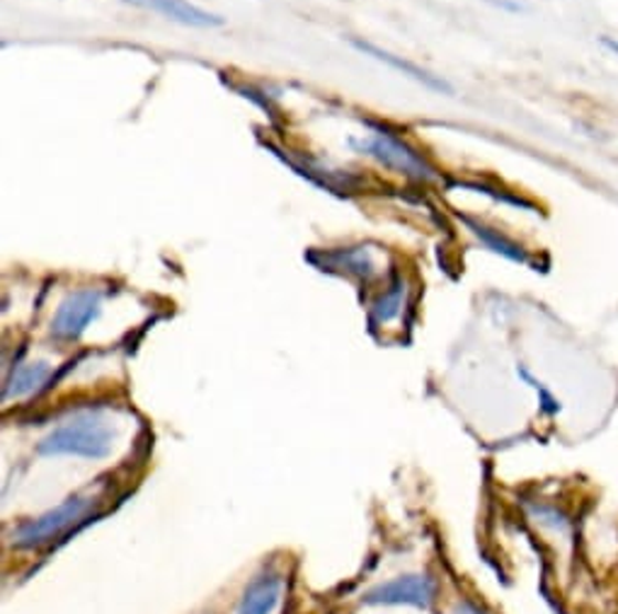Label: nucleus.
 <instances>
[{"mask_svg":"<svg viewBox=\"0 0 618 614\" xmlns=\"http://www.w3.org/2000/svg\"><path fill=\"white\" fill-rule=\"evenodd\" d=\"M117 441V426L105 409H81L54 426L42 441V455L107 457Z\"/></svg>","mask_w":618,"mask_h":614,"instance_id":"obj_1","label":"nucleus"},{"mask_svg":"<svg viewBox=\"0 0 618 614\" xmlns=\"http://www.w3.org/2000/svg\"><path fill=\"white\" fill-rule=\"evenodd\" d=\"M105 496H107L105 484L71 496L54 510L44 513V516H40L36 520L20 525V528L12 532V545L20 549H40L49 542L58 540V537H64L71 528H76L78 523L88 518L95 508H100Z\"/></svg>","mask_w":618,"mask_h":614,"instance_id":"obj_2","label":"nucleus"},{"mask_svg":"<svg viewBox=\"0 0 618 614\" xmlns=\"http://www.w3.org/2000/svg\"><path fill=\"white\" fill-rule=\"evenodd\" d=\"M350 143H352V148L360 150V153L379 160L381 165H386L395 172L407 174V177H413V180L435 177V172H431V168L423 160V155H417L411 146L398 141V138L391 133L379 131V133H371L369 138H362V141H354L352 138Z\"/></svg>","mask_w":618,"mask_h":614,"instance_id":"obj_3","label":"nucleus"},{"mask_svg":"<svg viewBox=\"0 0 618 614\" xmlns=\"http://www.w3.org/2000/svg\"><path fill=\"white\" fill-rule=\"evenodd\" d=\"M103 312V293L95 288H83V291L71 293L64 303L58 305L52 320V334L58 342H76L83 332L100 317Z\"/></svg>","mask_w":618,"mask_h":614,"instance_id":"obj_4","label":"nucleus"},{"mask_svg":"<svg viewBox=\"0 0 618 614\" xmlns=\"http://www.w3.org/2000/svg\"><path fill=\"white\" fill-rule=\"evenodd\" d=\"M437 595V583L423 573H407L398 575L388 583H383L374 591L366 593V603L379 605H415V607H431Z\"/></svg>","mask_w":618,"mask_h":614,"instance_id":"obj_5","label":"nucleus"},{"mask_svg":"<svg viewBox=\"0 0 618 614\" xmlns=\"http://www.w3.org/2000/svg\"><path fill=\"white\" fill-rule=\"evenodd\" d=\"M284 595V575L265 569L243 591L236 614H275Z\"/></svg>","mask_w":618,"mask_h":614,"instance_id":"obj_6","label":"nucleus"},{"mask_svg":"<svg viewBox=\"0 0 618 614\" xmlns=\"http://www.w3.org/2000/svg\"><path fill=\"white\" fill-rule=\"evenodd\" d=\"M124 3L160 12L163 18L188 24V28H221L224 24V18L202 10L200 6L190 3V0H124Z\"/></svg>","mask_w":618,"mask_h":614,"instance_id":"obj_7","label":"nucleus"},{"mask_svg":"<svg viewBox=\"0 0 618 614\" xmlns=\"http://www.w3.org/2000/svg\"><path fill=\"white\" fill-rule=\"evenodd\" d=\"M352 46L356 49V52H362V54H366V56H371V58L381 61V64H386V66L398 71V73L407 75V78H413V80H417V83H423L425 87H429V90H437V93H447V95H451V85H449L447 80H441L439 75H431V73H427L425 68H419V66L411 64V61H405V58H401V56H395V54L386 52V49H381V46L371 44V42H362V40H352Z\"/></svg>","mask_w":618,"mask_h":614,"instance_id":"obj_8","label":"nucleus"},{"mask_svg":"<svg viewBox=\"0 0 618 614\" xmlns=\"http://www.w3.org/2000/svg\"><path fill=\"white\" fill-rule=\"evenodd\" d=\"M52 373H54L52 363H46V360L18 363L6 383L3 399L6 402H10V399H24V397L36 395L49 383V378H52Z\"/></svg>","mask_w":618,"mask_h":614,"instance_id":"obj_9","label":"nucleus"},{"mask_svg":"<svg viewBox=\"0 0 618 614\" xmlns=\"http://www.w3.org/2000/svg\"><path fill=\"white\" fill-rule=\"evenodd\" d=\"M330 261H335V269H344L348 273H356L362 279H371L376 273V265L364 247L344 249V252L330 255Z\"/></svg>","mask_w":618,"mask_h":614,"instance_id":"obj_10","label":"nucleus"},{"mask_svg":"<svg viewBox=\"0 0 618 614\" xmlns=\"http://www.w3.org/2000/svg\"><path fill=\"white\" fill-rule=\"evenodd\" d=\"M466 223L471 225V230L492 249V252H498V255L512 259V261H526V255L522 252V247L514 245L512 240H507V237L500 235L498 230L486 228V225H478L473 220H466Z\"/></svg>","mask_w":618,"mask_h":614,"instance_id":"obj_11","label":"nucleus"},{"mask_svg":"<svg viewBox=\"0 0 618 614\" xmlns=\"http://www.w3.org/2000/svg\"><path fill=\"white\" fill-rule=\"evenodd\" d=\"M403 298H405V286L403 281L398 279L395 281L386 293H383L379 300H376V305L374 310H371V317H374L376 324H386L391 322L393 317H398L401 315V308H403Z\"/></svg>","mask_w":618,"mask_h":614,"instance_id":"obj_12","label":"nucleus"},{"mask_svg":"<svg viewBox=\"0 0 618 614\" xmlns=\"http://www.w3.org/2000/svg\"><path fill=\"white\" fill-rule=\"evenodd\" d=\"M454 614H488V612L480 607V605H476L473 600H461V603L456 605Z\"/></svg>","mask_w":618,"mask_h":614,"instance_id":"obj_13","label":"nucleus"},{"mask_svg":"<svg viewBox=\"0 0 618 614\" xmlns=\"http://www.w3.org/2000/svg\"><path fill=\"white\" fill-rule=\"evenodd\" d=\"M601 44L607 46V49H611L614 54H618V42H614V40H601Z\"/></svg>","mask_w":618,"mask_h":614,"instance_id":"obj_14","label":"nucleus"}]
</instances>
